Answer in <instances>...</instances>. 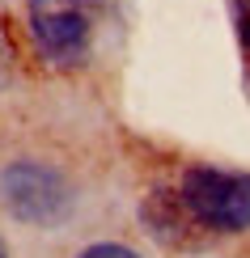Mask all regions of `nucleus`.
I'll use <instances>...</instances> for the list:
<instances>
[{
    "label": "nucleus",
    "mask_w": 250,
    "mask_h": 258,
    "mask_svg": "<svg viewBox=\"0 0 250 258\" xmlns=\"http://www.w3.org/2000/svg\"><path fill=\"white\" fill-rule=\"evenodd\" d=\"M0 208L17 224L56 229L77 212V182L56 161L42 157H13L0 169Z\"/></svg>",
    "instance_id": "f257e3e1"
},
{
    "label": "nucleus",
    "mask_w": 250,
    "mask_h": 258,
    "mask_svg": "<svg viewBox=\"0 0 250 258\" xmlns=\"http://www.w3.org/2000/svg\"><path fill=\"white\" fill-rule=\"evenodd\" d=\"M178 195L204 233L237 237V233L250 229V174L191 165L178 178Z\"/></svg>",
    "instance_id": "f03ea898"
},
{
    "label": "nucleus",
    "mask_w": 250,
    "mask_h": 258,
    "mask_svg": "<svg viewBox=\"0 0 250 258\" xmlns=\"http://www.w3.org/2000/svg\"><path fill=\"white\" fill-rule=\"evenodd\" d=\"M30 34L47 63L81 68L93 47V5L89 0H30Z\"/></svg>",
    "instance_id": "7ed1b4c3"
},
{
    "label": "nucleus",
    "mask_w": 250,
    "mask_h": 258,
    "mask_svg": "<svg viewBox=\"0 0 250 258\" xmlns=\"http://www.w3.org/2000/svg\"><path fill=\"white\" fill-rule=\"evenodd\" d=\"M140 220L157 233L161 241H187V224H195V216L187 212L178 190H153L144 203H140ZM199 229V224H195Z\"/></svg>",
    "instance_id": "20e7f679"
},
{
    "label": "nucleus",
    "mask_w": 250,
    "mask_h": 258,
    "mask_svg": "<svg viewBox=\"0 0 250 258\" xmlns=\"http://www.w3.org/2000/svg\"><path fill=\"white\" fill-rule=\"evenodd\" d=\"M81 258H140V254L127 250V245H119V241H97L89 250H81Z\"/></svg>",
    "instance_id": "39448f33"
},
{
    "label": "nucleus",
    "mask_w": 250,
    "mask_h": 258,
    "mask_svg": "<svg viewBox=\"0 0 250 258\" xmlns=\"http://www.w3.org/2000/svg\"><path fill=\"white\" fill-rule=\"evenodd\" d=\"M237 34H242V47L250 51V0H237Z\"/></svg>",
    "instance_id": "423d86ee"
},
{
    "label": "nucleus",
    "mask_w": 250,
    "mask_h": 258,
    "mask_svg": "<svg viewBox=\"0 0 250 258\" xmlns=\"http://www.w3.org/2000/svg\"><path fill=\"white\" fill-rule=\"evenodd\" d=\"M9 72V47H5V34H0V77Z\"/></svg>",
    "instance_id": "0eeeda50"
},
{
    "label": "nucleus",
    "mask_w": 250,
    "mask_h": 258,
    "mask_svg": "<svg viewBox=\"0 0 250 258\" xmlns=\"http://www.w3.org/2000/svg\"><path fill=\"white\" fill-rule=\"evenodd\" d=\"M0 258H5V250H0Z\"/></svg>",
    "instance_id": "6e6552de"
}]
</instances>
